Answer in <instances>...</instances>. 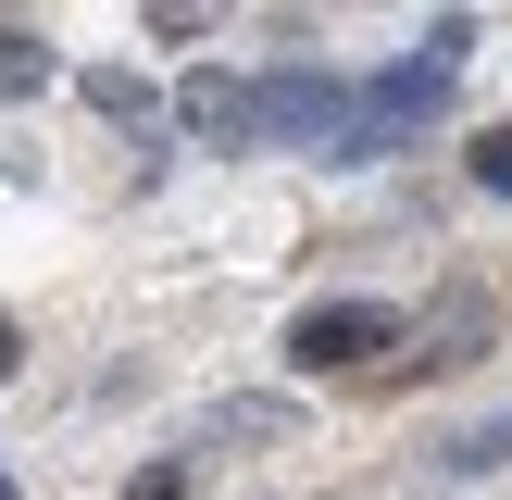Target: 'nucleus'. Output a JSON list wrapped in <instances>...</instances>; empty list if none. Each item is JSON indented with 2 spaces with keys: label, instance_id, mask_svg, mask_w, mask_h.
I'll return each mask as SVG.
<instances>
[{
  "label": "nucleus",
  "instance_id": "obj_1",
  "mask_svg": "<svg viewBox=\"0 0 512 500\" xmlns=\"http://www.w3.org/2000/svg\"><path fill=\"white\" fill-rule=\"evenodd\" d=\"M375 350H400L388 300H313V313L288 325V363L300 375H350V363H375Z\"/></svg>",
  "mask_w": 512,
  "mask_h": 500
},
{
  "label": "nucleus",
  "instance_id": "obj_2",
  "mask_svg": "<svg viewBox=\"0 0 512 500\" xmlns=\"http://www.w3.org/2000/svg\"><path fill=\"white\" fill-rule=\"evenodd\" d=\"M438 100H450V63H438V50H425V63H388V75L363 88V125H350V163L400 150V138L425 125V113H438Z\"/></svg>",
  "mask_w": 512,
  "mask_h": 500
},
{
  "label": "nucleus",
  "instance_id": "obj_3",
  "mask_svg": "<svg viewBox=\"0 0 512 500\" xmlns=\"http://www.w3.org/2000/svg\"><path fill=\"white\" fill-rule=\"evenodd\" d=\"M175 113H188L213 150H263V88H250V75H188Z\"/></svg>",
  "mask_w": 512,
  "mask_h": 500
},
{
  "label": "nucleus",
  "instance_id": "obj_4",
  "mask_svg": "<svg viewBox=\"0 0 512 500\" xmlns=\"http://www.w3.org/2000/svg\"><path fill=\"white\" fill-rule=\"evenodd\" d=\"M25 88H50V38L38 25H0V100H25Z\"/></svg>",
  "mask_w": 512,
  "mask_h": 500
},
{
  "label": "nucleus",
  "instance_id": "obj_5",
  "mask_svg": "<svg viewBox=\"0 0 512 500\" xmlns=\"http://www.w3.org/2000/svg\"><path fill=\"white\" fill-rule=\"evenodd\" d=\"M475 188H500V200H512V125H488V138H475Z\"/></svg>",
  "mask_w": 512,
  "mask_h": 500
},
{
  "label": "nucleus",
  "instance_id": "obj_6",
  "mask_svg": "<svg viewBox=\"0 0 512 500\" xmlns=\"http://www.w3.org/2000/svg\"><path fill=\"white\" fill-rule=\"evenodd\" d=\"M13 350H25V338H13V313H0V375H13Z\"/></svg>",
  "mask_w": 512,
  "mask_h": 500
},
{
  "label": "nucleus",
  "instance_id": "obj_7",
  "mask_svg": "<svg viewBox=\"0 0 512 500\" xmlns=\"http://www.w3.org/2000/svg\"><path fill=\"white\" fill-rule=\"evenodd\" d=\"M0 500H13V475H0Z\"/></svg>",
  "mask_w": 512,
  "mask_h": 500
}]
</instances>
